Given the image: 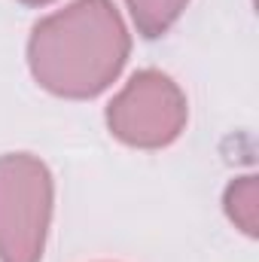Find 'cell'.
Returning <instances> with one entry per match:
<instances>
[{
  "instance_id": "1",
  "label": "cell",
  "mask_w": 259,
  "mask_h": 262,
  "mask_svg": "<svg viewBox=\"0 0 259 262\" xmlns=\"http://www.w3.org/2000/svg\"><path fill=\"white\" fill-rule=\"evenodd\" d=\"M131 55V34L113 0H73L31 28L28 67L40 89L67 101L107 92Z\"/></svg>"
},
{
  "instance_id": "2",
  "label": "cell",
  "mask_w": 259,
  "mask_h": 262,
  "mask_svg": "<svg viewBox=\"0 0 259 262\" xmlns=\"http://www.w3.org/2000/svg\"><path fill=\"white\" fill-rule=\"evenodd\" d=\"M55 180L40 156H0V262H43Z\"/></svg>"
},
{
  "instance_id": "3",
  "label": "cell",
  "mask_w": 259,
  "mask_h": 262,
  "mask_svg": "<svg viewBox=\"0 0 259 262\" xmlns=\"http://www.w3.org/2000/svg\"><path fill=\"white\" fill-rule=\"evenodd\" d=\"M110 134L134 149H165L171 146L189 122V104L183 89L162 70L143 67L107 104Z\"/></svg>"
},
{
  "instance_id": "4",
  "label": "cell",
  "mask_w": 259,
  "mask_h": 262,
  "mask_svg": "<svg viewBox=\"0 0 259 262\" xmlns=\"http://www.w3.org/2000/svg\"><path fill=\"white\" fill-rule=\"evenodd\" d=\"M223 210H226L229 223L241 235L256 238L259 235V177L256 174L235 177L226 186V192H223Z\"/></svg>"
},
{
  "instance_id": "5",
  "label": "cell",
  "mask_w": 259,
  "mask_h": 262,
  "mask_svg": "<svg viewBox=\"0 0 259 262\" xmlns=\"http://www.w3.org/2000/svg\"><path fill=\"white\" fill-rule=\"evenodd\" d=\"M131 21L140 37L156 40L174 28V21L186 12L189 0H125Z\"/></svg>"
},
{
  "instance_id": "6",
  "label": "cell",
  "mask_w": 259,
  "mask_h": 262,
  "mask_svg": "<svg viewBox=\"0 0 259 262\" xmlns=\"http://www.w3.org/2000/svg\"><path fill=\"white\" fill-rule=\"evenodd\" d=\"M18 3H25V6H46V3H55V0H18Z\"/></svg>"
}]
</instances>
